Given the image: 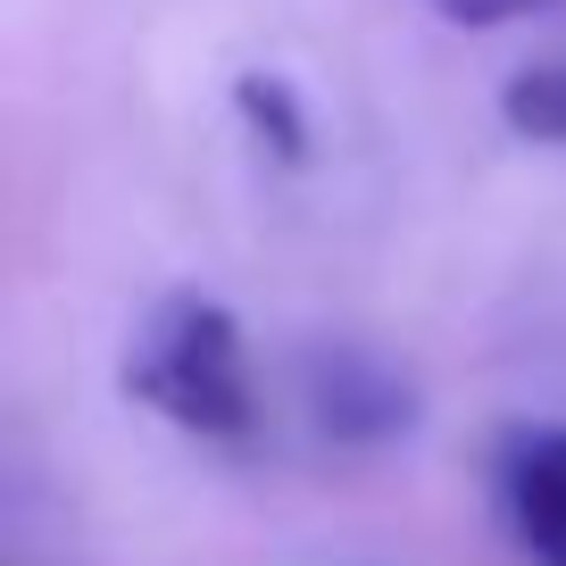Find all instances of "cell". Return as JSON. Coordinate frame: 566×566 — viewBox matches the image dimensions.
<instances>
[{"label":"cell","mask_w":566,"mask_h":566,"mask_svg":"<svg viewBox=\"0 0 566 566\" xmlns=\"http://www.w3.org/2000/svg\"><path fill=\"white\" fill-rule=\"evenodd\" d=\"M125 391L192 442H250L259 433V375H250L242 317L209 292H167L125 342Z\"/></svg>","instance_id":"cell-1"},{"label":"cell","mask_w":566,"mask_h":566,"mask_svg":"<svg viewBox=\"0 0 566 566\" xmlns=\"http://www.w3.org/2000/svg\"><path fill=\"white\" fill-rule=\"evenodd\" d=\"M301 400H308V424H317L325 442H342V450H384V442H400L408 424H417V391H408V375L384 367L375 350H350V342L308 350Z\"/></svg>","instance_id":"cell-2"},{"label":"cell","mask_w":566,"mask_h":566,"mask_svg":"<svg viewBox=\"0 0 566 566\" xmlns=\"http://www.w3.org/2000/svg\"><path fill=\"white\" fill-rule=\"evenodd\" d=\"M492 483H500L509 542L533 566H566V424H509Z\"/></svg>","instance_id":"cell-3"},{"label":"cell","mask_w":566,"mask_h":566,"mask_svg":"<svg viewBox=\"0 0 566 566\" xmlns=\"http://www.w3.org/2000/svg\"><path fill=\"white\" fill-rule=\"evenodd\" d=\"M500 125L516 142H542V150H566V59H533L500 84Z\"/></svg>","instance_id":"cell-4"},{"label":"cell","mask_w":566,"mask_h":566,"mask_svg":"<svg viewBox=\"0 0 566 566\" xmlns=\"http://www.w3.org/2000/svg\"><path fill=\"white\" fill-rule=\"evenodd\" d=\"M233 108H242V125L266 142V150H275L283 167L308 159V108H301V92L283 84V75H266V67L242 75V84H233Z\"/></svg>","instance_id":"cell-5"},{"label":"cell","mask_w":566,"mask_h":566,"mask_svg":"<svg viewBox=\"0 0 566 566\" xmlns=\"http://www.w3.org/2000/svg\"><path fill=\"white\" fill-rule=\"evenodd\" d=\"M442 18L459 25H516V18H542V9H558V0H433Z\"/></svg>","instance_id":"cell-6"}]
</instances>
